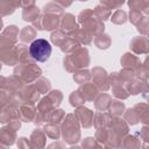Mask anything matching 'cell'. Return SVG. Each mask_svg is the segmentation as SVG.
I'll list each match as a JSON object with an SVG mask.
<instances>
[{
	"mask_svg": "<svg viewBox=\"0 0 149 149\" xmlns=\"http://www.w3.org/2000/svg\"><path fill=\"white\" fill-rule=\"evenodd\" d=\"M108 133H109V128H98L95 132L94 140L99 144H105L107 139H108Z\"/></svg>",
	"mask_w": 149,
	"mask_h": 149,
	"instance_id": "obj_40",
	"label": "cell"
},
{
	"mask_svg": "<svg viewBox=\"0 0 149 149\" xmlns=\"http://www.w3.org/2000/svg\"><path fill=\"white\" fill-rule=\"evenodd\" d=\"M59 27L62 28L63 31L65 33H70L73 29L78 28L77 23H76V17L74 15H72L71 13H65L62 17H61V22H59Z\"/></svg>",
	"mask_w": 149,
	"mask_h": 149,
	"instance_id": "obj_20",
	"label": "cell"
},
{
	"mask_svg": "<svg viewBox=\"0 0 149 149\" xmlns=\"http://www.w3.org/2000/svg\"><path fill=\"white\" fill-rule=\"evenodd\" d=\"M42 74V70L35 64H20L14 70V76L22 83L35 81Z\"/></svg>",
	"mask_w": 149,
	"mask_h": 149,
	"instance_id": "obj_5",
	"label": "cell"
},
{
	"mask_svg": "<svg viewBox=\"0 0 149 149\" xmlns=\"http://www.w3.org/2000/svg\"><path fill=\"white\" fill-rule=\"evenodd\" d=\"M109 127H111V130L113 133H115L118 136H120L121 139L128 134V129H129L128 123L120 116H112Z\"/></svg>",
	"mask_w": 149,
	"mask_h": 149,
	"instance_id": "obj_12",
	"label": "cell"
},
{
	"mask_svg": "<svg viewBox=\"0 0 149 149\" xmlns=\"http://www.w3.org/2000/svg\"><path fill=\"white\" fill-rule=\"evenodd\" d=\"M16 140V132L9 128L8 126L2 127L0 129V143L5 146H12L15 143Z\"/></svg>",
	"mask_w": 149,
	"mask_h": 149,
	"instance_id": "obj_19",
	"label": "cell"
},
{
	"mask_svg": "<svg viewBox=\"0 0 149 149\" xmlns=\"http://www.w3.org/2000/svg\"><path fill=\"white\" fill-rule=\"evenodd\" d=\"M10 93H8V91H5V90H0V108L9 105L10 102Z\"/></svg>",
	"mask_w": 149,
	"mask_h": 149,
	"instance_id": "obj_45",
	"label": "cell"
},
{
	"mask_svg": "<svg viewBox=\"0 0 149 149\" xmlns=\"http://www.w3.org/2000/svg\"><path fill=\"white\" fill-rule=\"evenodd\" d=\"M33 86L35 87V90H36L38 93H47V92L50 90L51 84H50V81H49L48 79H45V78H43V77H40V78H37V79L35 80V84H34Z\"/></svg>",
	"mask_w": 149,
	"mask_h": 149,
	"instance_id": "obj_31",
	"label": "cell"
},
{
	"mask_svg": "<svg viewBox=\"0 0 149 149\" xmlns=\"http://www.w3.org/2000/svg\"><path fill=\"white\" fill-rule=\"evenodd\" d=\"M47 149H65V147H64L61 142H54V143H51Z\"/></svg>",
	"mask_w": 149,
	"mask_h": 149,
	"instance_id": "obj_50",
	"label": "cell"
},
{
	"mask_svg": "<svg viewBox=\"0 0 149 149\" xmlns=\"http://www.w3.org/2000/svg\"><path fill=\"white\" fill-rule=\"evenodd\" d=\"M51 51L50 43L44 38H35L29 45V55L36 62H47L51 56Z\"/></svg>",
	"mask_w": 149,
	"mask_h": 149,
	"instance_id": "obj_4",
	"label": "cell"
},
{
	"mask_svg": "<svg viewBox=\"0 0 149 149\" xmlns=\"http://www.w3.org/2000/svg\"><path fill=\"white\" fill-rule=\"evenodd\" d=\"M0 149H8V146H5V144L0 143Z\"/></svg>",
	"mask_w": 149,
	"mask_h": 149,
	"instance_id": "obj_52",
	"label": "cell"
},
{
	"mask_svg": "<svg viewBox=\"0 0 149 149\" xmlns=\"http://www.w3.org/2000/svg\"><path fill=\"white\" fill-rule=\"evenodd\" d=\"M111 20L114 24H123L127 21V13L122 9H116L115 13L112 15Z\"/></svg>",
	"mask_w": 149,
	"mask_h": 149,
	"instance_id": "obj_39",
	"label": "cell"
},
{
	"mask_svg": "<svg viewBox=\"0 0 149 149\" xmlns=\"http://www.w3.org/2000/svg\"><path fill=\"white\" fill-rule=\"evenodd\" d=\"M141 147V140L137 137V134L135 135H126L121 139L120 148L121 149H139Z\"/></svg>",
	"mask_w": 149,
	"mask_h": 149,
	"instance_id": "obj_21",
	"label": "cell"
},
{
	"mask_svg": "<svg viewBox=\"0 0 149 149\" xmlns=\"http://www.w3.org/2000/svg\"><path fill=\"white\" fill-rule=\"evenodd\" d=\"M35 36H36V30H35V28H33V27H30V26L23 27L22 30L19 33V38H20L21 42H23V43L33 42V41L35 40Z\"/></svg>",
	"mask_w": 149,
	"mask_h": 149,
	"instance_id": "obj_25",
	"label": "cell"
},
{
	"mask_svg": "<svg viewBox=\"0 0 149 149\" xmlns=\"http://www.w3.org/2000/svg\"><path fill=\"white\" fill-rule=\"evenodd\" d=\"M65 118V112L63 109H56L54 108L47 114V122L48 123H54L58 125L61 121H63Z\"/></svg>",
	"mask_w": 149,
	"mask_h": 149,
	"instance_id": "obj_26",
	"label": "cell"
},
{
	"mask_svg": "<svg viewBox=\"0 0 149 149\" xmlns=\"http://www.w3.org/2000/svg\"><path fill=\"white\" fill-rule=\"evenodd\" d=\"M139 149H148V147H147V143H144V146H143V147H140Z\"/></svg>",
	"mask_w": 149,
	"mask_h": 149,
	"instance_id": "obj_53",
	"label": "cell"
},
{
	"mask_svg": "<svg viewBox=\"0 0 149 149\" xmlns=\"http://www.w3.org/2000/svg\"><path fill=\"white\" fill-rule=\"evenodd\" d=\"M111 102H112V97L107 93H100L95 97V100H94V105H95V108L99 111V112H106L109 106H111Z\"/></svg>",
	"mask_w": 149,
	"mask_h": 149,
	"instance_id": "obj_22",
	"label": "cell"
},
{
	"mask_svg": "<svg viewBox=\"0 0 149 149\" xmlns=\"http://www.w3.org/2000/svg\"><path fill=\"white\" fill-rule=\"evenodd\" d=\"M20 7L22 10V19L24 21L34 22L40 16V8L35 5V1H21Z\"/></svg>",
	"mask_w": 149,
	"mask_h": 149,
	"instance_id": "obj_7",
	"label": "cell"
},
{
	"mask_svg": "<svg viewBox=\"0 0 149 149\" xmlns=\"http://www.w3.org/2000/svg\"><path fill=\"white\" fill-rule=\"evenodd\" d=\"M21 1H8V0H0V17L7 16L9 14H13L14 10L20 7Z\"/></svg>",
	"mask_w": 149,
	"mask_h": 149,
	"instance_id": "obj_24",
	"label": "cell"
},
{
	"mask_svg": "<svg viewBox=\"0 0 149 149\" xmlns=\"http://www.w3.org/2000/svg\"><path fill=\"white\" fill-rule=\"evenodd\" d=\"M68 38H69L68 34H66L65 31H63L62 29H58V30H56V31H54V33L51 34V42H52L55 45L59 47V48L64 44V42H65Z\"/></svg>",
	"mask_w": 149,
	"mask_h": 149,
	"instance_id": "obj_29",
	"label": "cell"
},
{
	"mask_svg": "<svg viewBox=\"0 0 149 149\" xmlns=\"http://www.w3.org/2000/svg\"><path fill=\"white\" fill-rule=\"evenodd\" d=\"M44 134L54 140H58L61 136V129L58 127V125H54V123H48L44 127Z\"/></svg>",
	"mask_w": 149,
	"mask_h": 149,
	"instance_id": "obj_33",
	"label": "cell"
},
{
	"mask_svg": "<svg viewBox=\"0 0 149 149\" xmlns=\"http://www.w3.org/2000/svg\"><path fill=\"white\" fill-rule=\"evenodd\" d=\"M100 149H114V148H111V147H105V148H100Z\"/></svg>",
	"mask_w": 149,
	"mask_h": 149,
	"instance_id": "obj_55",
	"label": "cell"
},
{
	"mask_svg": "<svg viewBox=\"0 0 149 149\" xmlns=\"http://www.w3.org/2000/svg\"><path fill=\"white\" fill-rule=\"evenodd\" d=\"M48 98L51 100V102L54 104V106L57 107V106L61 104V101L63 100V94H62L61 91L54 90V91H51V92L48 94Z\"/></svg>",
	"mask_w": 149,
	"mask_h": 149,
	"instance_id": "obj_42",
	"label": "cell"
},
{
	"mask_svg": "<svg viewBox=\"0 0 149 149\" xmlns=\"http://www.w3.org/2000/svg\"><path fill=\"white\" fill-rule=\"evenodd\" d=\"M112 121V116L109 113L106 112H98L97 114H94V119H93V123L95 126V128H108Z\"/></svg>",
	"mask_w": 149,
	"mask_h": 149,
	"instance_id": "obj_23",
	"label": "cell"
},
{
	"mask_svg": "<svg viewBox=\"0 0 149 149\" xmlns=\"http://www.w3.org/2000/svg\"><path fill=\"white\" fill-rule=\"evenodd\" d=\"M83 149H100V146L93 137H86L83 140Z\"/></svg>",
	"mask_w": 149,
	"mask_h": 149,
	"instance_id": "obj_44",
	"label": "cell"
},
{
	"mask_svg": "<svg viewBox=\"0 0 149 149\" xmlns=\"http://www.w3.org/2000/svg\"><path fill=\"white\" fill-rule=\"evenodd\" d=\"M93 13H94V15H95L100 21H106V20H108V19L111 17V15H112V12H111L107 7H105L104 5H101V3H99V5L95 6V8L93 9Z\"/></svg>",
	"mask_w": 149,
	"mask_h": 149,
	"instance_id": "obj_28",
	"label": "cell"
},
{
	"mask_svg": "<svg viewBox=\"0 0 149 149\" xmlns=\"http://www.w3.org/2000/svg\"><path fill=\"white\" fill-rule=\"evenodd\" d=\"M78 92L81 94V97L84 98L85 101H92L98 95V90L94 86V84H92V83H85V84H83L79 87Z\"/></svg>",
	"mask_w": 149,
	"mask_h": 149,
	"instance_id": "obj_18",
	"label": "cell"
},
{
	"mask_svg": "<svg viewBox=\"0 0 149 149\" xmlns=\"http://www.w3.org/2000/svg\"><path fill=\"white\" fill-rule=\"evenodd\" d=\"M136 134L140 136L141 140H143V141L147 143V141H148V128H147V126H144V127L140 130V133H136Z\"/></svg>",
	"mask_w": 149,
	"mask_h": 149,
	"instance_id": "obj_49",
	"label": "cell"
},
{
	"mask_svg": "<svg viewBox=\"0 0 149 149\" xmlns=\"http://www.w3.org/2000/svg\"><path fill=\"white\" fill-rule=\"evenodd\" d=\"M43 13L44 14H55V15H58V14H62L63 13V8L56 1H51V2H48L47 5L43 6Z\"/></svg>",
	"mask_w": 149,
	"mask_h": 149,
	"instance_id": "obj_34",
	"label": "cell"
},
{
	"mask_svg": "<svg viewBox=\"0 0 149 149\" xmlns=\"http://www.w3.org/2000/svg\"><path fill=\"white\" fill-rule=\"evenodd\" d=\"M108 81L109 84H112V92L114 97H116L118 99H127L129 97L123 87V80L120 78L119 73H112L108 77Z\"/></svg>",
	"mask_w": 149,
	"mask_h": 149,
	"instance_id": "obj_8",
	"label": "cell"
},
{
	"mask_svg": "<svg viewBox=\"0 0 149 149\" xmlns=\"http://www.w3.org/2000/svg\"><path fill=\"white\" fill-rule=\"evenodd\" d=\"M108 109H109L111 116H120L125 111V104L119 100H112Z\"/></svg>",
	"mask_w": 149,
	"mask_h": 149,
	"instance_id": "obj_32",
	"label": "cell"
},
{
	"mask_svg": "<svg viewBox=\"0 0 149 149\" xmlns=\"http://www.w3.org/2000/svg\"><path fill=\"white\" fill-rule=\"evenodd\" d=\"M76 119L78 120V122L84 127V128H90L92 125H93V119H94V113L84 107V106H79L77 107V109L74 111V114Z\"/></svg>",
	"mask_w": 149,
	"mask_h": 149,
	"instance_id": "obj_9",
	"label": "cell"
},
{
	"mask_svg": "<svg viewBox=\"0 0 149 149\" xmlns=\"http://www.w3.org/2000/svg\"><path fill=\"white\" fill-rule=\"evenodd\" d=\"M121 64L123 65L125 69H129V70H133L134 72L142 66L141 64V61L139 59L137 56H135L134 54H130V52H126L122 58H121Z\"/></svg>",
	"mask_w": 149,
	"mask_h": 149,
	"instance_id": "obj_15",
	"label": "cell"
},
{
	"mask_svg": "<svg viewBox=\"0 0 149 149\" xmlns=\"http://www.w3.org/2000/svg\"><path fill=\"white\" fill-rule=\"evenodd\" d=\"M1 28H2V20H1V17H0V30H1Z\"/></svg>",
	"mask_w": 149,
	"mask_h": 149,
	"instance_id": "obj_54",
	"label": "cell"
},
{
	"mask_svg": "<svg viewBox=\"0 0 149 149\" xmlns=\"http://www.w3.org/2000/svg\"><path fill=\"white\" fill-rule=\"evenodd\" d=\"M143 16H146V15H143L141 12H137V10H130V13H129V20H130V22H132L133 24H135V26L139 23V21H140Z\"/></svg>",
	"mask_w": 149,
	"mask_h": 149,
	"instance_id": "obj_47",
	"label": "cell"
},
{
	"mask_svg": "<svg viewBox=\"0 0 149 149\" xmlns=\"http://www.w3.org/2000/svg\"><path fill=\"white\" fill-rule=\"evenodd\" d=\"M101 5H104L105 7H107L109 10L111 9H119V7H121L125 2L123 1H100Z\"/></svg>",
	"mask_w": 149,
	"mask_h": 149,
	"instance_id": "obj_46",
	"label": "cell"
},
{
	"mask_svg": "<svg viewBox=\"0 0 149 149\" xmlns=\"http://www.w3.org/2000/svg\"><path fill=\"white\" fill-rule=\"evenodd\" d=\"M2 37L9 40L10 42L15 43L17 41V37H19V28L16 26H8L1 34Z\"/></svg>",
	"mask_w": 149,
	"mask_h": 149,
	"instance_id": "obj_30",
	"label": "cell"
},
{
	"mask_svg": "<svg viewBox=\"0 0 149 149\" xmlns=\"http://www.w3.org/2000/svg\"><path fill=\"white\" fill-rule=\"evenodd\" d=\"M6 83H7V78L0 76V88L2 87H6Z\"/></svg>",
	"mask_w": 149,
	"mask_h": 149,
	"instance_id": "obj_51",
	"label": "cell"
},
{
	"mask_svg": "<svg viewBox=\"0 0 149 149\" xmlns=\"http://www.w3.org/2000/svg\"><path fill=\"white\" fill-rule=\"evenodd\" d=\"M16 144H17V149H34L31 147V144H30V141L28 139H26V137L17 139Z\"/></svg>",
	"mask_w": 149,
	"mask_h": 149,
	"instance_id": "obj_48",
	"label": "cell"
},
{
	"mask_svg": "<svg viewBox=\"0 0 149 149\" xmlns=\"http://www.w3.org/2000/svg\"><path fill=\"white\" fill-rule=\"evenodd\" d=\"M20 121H33L34 116H35V106L34 104H23L20 106V108L17 109V115Z\"/></svg>",
	"mask_w": 149,
	"mask_h": 149,
	"instance_id": "obj_14",
	"label": "cell"
},
{
	"mask_svg": "<svg viewBox=\"0 0 149 149\" xmlns=\"http://www.w3.org/2000/svg\"><path fill=\"white\" fill-rule=\"evenodd\" d=\"M78 22L83 26V30L87 31L88 34H91L92 36L95 35H100L104 34V22L100 21L93 13V9L91 8H85L84 10H81L78 15Z\"/></svg>",
	"mask_w": 149,
	"mask_h": 149,
	"instance_id": "obj_1",
	"label": "cell"
},
{
	"mask_svg": "<svg viewBox=\"0 0 149 149\" xmlns=\"http://www.w3.org/2000/svg\"><path fill=\"white\" fill-rule=\"evenodd\" d=\"M130 49L135 54H147L149 50V42L147 36L134 37L130 42Z\"/></svg>",
	"mask_w": 149,
	"mask_h": 149,
	"instance_id": "obj_13",
	"label": "cell"
},
{
	"mask_svg": "<svg viewBox=\"0 0 149 149\" xmlns=\"http://www.w3.org/2000/svg\"><path fill=\"white\" fill-rule=\"evenodd\" d=\"M111 37L107 34H100L98 36H95L94 38V44L99 48V49H107L111 45Z\"/></svg>",
	"mask_w": 149,
	"mask_h": 149,
	"instance_id": "obj_35",
	"label": "cell"
},
{
	"mask_svg": "<svg viewBox=\"0 0 149 149\" xmlns=\"http://www.w3.org/2000/svg\"><path fill=\"white\" fill-rule=\"evenodd\" d=\"M148 21H149L148 16H143V17L139 21V23L136 24V29H137L141 34H143V36H146V35L148 34Z\"/></svg>",
	"mask_w": 149,
	"mask_h": 149,
	"instance_id": "obj_43",
	"label": "cell"
},
{
	"mask_svg": "<svg viewBox=\"0 0 149 149\" xmlns=\"http://www.w3.org/2000/svg\"><path fill=\"white\" fill-rule=\"evenodd\" d=\"M123 87L128 94H139V93H147V84L146 81L139 80V79H130L126 84H123Z\"/></svg>",
	"mask_w": 149,
	"mask_h": 149,
	"instance_id": "obj_11",
	"label": "cell"
},
{
	"mask_svg": "<svg viewBox=\"0 0 149 149\" xmlns=\"http://www.w3.org/2000/svg\"><path fill=\"white\" fill-rule=\"evenodd\" d=\"M90 64V57L87 49L78 48L64 58V68L69 72L77 71L81 68H86Z\"/></svg>",
	"mask_w": 149,
	"mask_h": 149,
	"instance_id": "obj_2",
	"label": "cell"
},
{
	"mask_svg": "<svg viewBox=\"0 0 149 149\" xmlns=\"http://www.w3.org/2000/svg\"><path fill=\"white\" fill-rule=\"evenodd\" d=\"M68 34H69V36H70L71 38L76 40L79 44H80V43H83V44H90V43L93 41V36H92L91 34H88L87 31L80 29V28H76V29H73L72 31L68 33Z\"/></svg>",
	"mask_w": 149,
	"mask_h": 149,
	"instance_id": "obj_16",
	"label": "cell"
},
{
	"mask_svg": "<svg viewBox=\"0 0 149 149\" xmlns=\"http://www.w3.org/2000/svg\"><path fill=\"white\" fill-rule=\"evenodd\" d=\"M125 121L129 125H136L139 121H140V116H139V113L136 112V109L133 107V108H129L125 112Z\"/></svg>",
	"mask_w": 149,
	"mask_h": 149,
	"instance_id": "obj_36",
	"label": "cell"
},
{
	"mask_svg": "<svg viewBox=\"0 0 149 149\" xmlns=\"http://www.w3.org/2000/svg\"><path fill=\"white\" fill-rule=\"evenodd\" d=\"M62 135L66 143L73 144L80 140V130H79V122L73 114H68L62 125Z\"/></svg>",
	"mask_w": 149,
	"mask_h": 149,
	"instance_id": "obj_3",
	"label": "cell"
},
{
	"mask_svg": "<svg viewBox=\"0 0 149 149\" xmlns=\"http://www.w3.org/2000/svg\"><path fill=\"white\" fill-rule=\"evenodd\" d=\"M134 108L136 109V112L139 113V116H140V122L142 123H147L148 122V106L147 104L144 102H141V104H137L134 106Z\"/></svg>",
	"mask_w": 149,
	"mask_h": 149,
	"instance_id": "obj_37",
	"label": "cell"
},
{
	"mask_svg": "<svg viewBox=\"0 0 149 149\" xmlns=\"http://www.w3.org/2000/svg\"><path fill=\"white\" fill-rule=\"evenodd\" d=\"M59 22H61V19L58 17V15L43 14L38 16V19L33 22V24L38 30H54L59 27Z\"/></svg>",
	"mask_w": 149,
	"mask_h": 149,
	"instance_id": "obj_6",
	"label": "cell"
},
{
	"mask_svg": "<svg viewBox=\"0 0 149 149\" xmlns=\"http://www.w3.org/2000/svg\"><path fill=\"white\" fill-rule=\"evenodd\" d=\"M92 77L95 87H98L101 91H107L109 88L108 76L102 68H94L92 70Z\"/></svg>",
	"mask_w": 149,
	"mask_h": 149,
	"instance_id": "obj_10",
	"label": "cell"
},
{
	"mask_svg": "<svg viewBox=\"0 0 149 149\" xmlns=\"http://www.w3.org/2000/svg\"><path fill=\"white\" fill-rule=\"evenodd\" d=\"M91 77H92V74H91L90 71H87V70H78L74 73L73 79L78 84H85L86 81H88L91 79Z\"/></svg>",
	"mask_w": 149,
	"mask_h": 149,
	"instance_id": "obj_38",
	"label": "cell"
},
{
	"mask_svg": "<svg viewBox=\"0 0 149 149\" xmlns=\"http://www.w3.org/2000/svg\"><path fill=\"white\" fill-rule=\"evenodd\" d=\"M0 70H1V62H0Z\"/></svg>",
	"mask_w": 149,
	"mask_h": 149,
	"instance_id": "obj_56",
	"label": "cell"
},
{
	"mask_svg": "<svg viewBox=\"0 0 149 149\" xmlns=\"http://www.w3.org/2000/svg\"><path fill=\"white\" fill-rule=\"evenodd\" d=\"M128 6L130 7V10H137V12L144 13L147 16L148 8H149V1H147V0H132L128 2Z\"/></svg>",
	"mask_w": 149,
	"mask_h": 149,
	"instance_id": "obj_27",
	"label": "cell"
},
{
	"mask_svg": "<svg viewBox=\"0 0 149 149\" xmlns=\"http://www.w3.org/2000/svg\"><path fill=\"white\" fill-rule=\"evenodd\" d=\"M69 100H70V104H71L72 106H74V107H79V106H81V105L85 102L84 98L81 97V94H80L78 91L72 92V93L70 94Z\"/></svg>",
	"mask_w": 149,
	"mask_h": 149,
	"instance_id": "obj_41",
	"label": "cell"
},
{
	"mask_svg": "<svg viewBox=\"0 0 149 149\" xmlns=\"http://www.w3.org/2000/svg\"><path fill=\"white\" fill-rule=\"evenodd\" d=\"M47 135L42 129H35L30 135V144L34 149H43L45 146Z\"/></svg>",
	"mask_w": 149,
	"mask_h": 149,
	"instance_id": "obj_17",
	"label": "cell"
}]
</instances>
